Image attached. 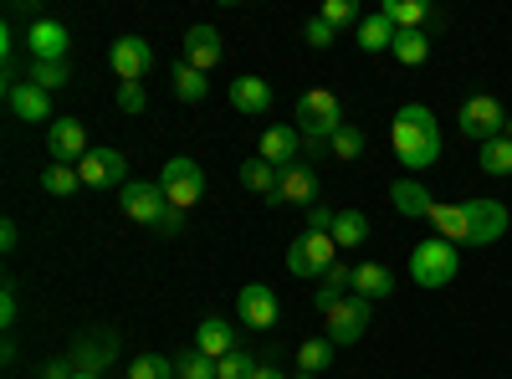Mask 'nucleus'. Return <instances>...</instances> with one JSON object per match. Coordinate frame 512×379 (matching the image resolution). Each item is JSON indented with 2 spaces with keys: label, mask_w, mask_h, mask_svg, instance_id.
<instances>
[{
  "label": "nucleus",
  "mask_w": 512,
  "mask_h": 379,
  "mask_svg": "<svg viewBox=\"0 0 512 379\" xmlns=\"http://www.w3.org/2000/svg\"><path fill=\"white\" fill-rule=\"evenodd\" d=\"M390 144L400 154V164H410V170H431V164L441 159V123L436 113L425 103H405L390 123Z\"/></svg>",
  "instance_id": "obj_1"
},
{
  "label": "nucleus",
  "mask_w": 512,
  "mask_h": 379,
  "mask_svg": "<svg viewBox=\"0 0 512 379\" xmlns=\"http://www.w3.org/2000/svg\"><path fill=\"white\" fill-rule=\"evenodd\" d=\"M338 129H344V108H338V98H333L328 88H313V93L297 98V134L308 139L313 154L328 149Z\"/></svg>",
  "instance_id": "obj_2"
},
{
  "label": "nucleus",
  "mask_w": 512,
  "mask_h": 379,
  "mask_svg": "<svg viewBox=\"0 0 512 379\" xmlns=\"http://www.w3.org/2000/svg\"><path fill=\"white\" fill-rule=\"evenodd\" d=\"M456 272H461V257H456V246L441 241V236L420 241V246L410 251V277H415V287H451Z\"/></svg>",
  "instance_id": "obj_3"
},
{
  "label": "nucleus",
  "mask_w": 512,
  "mask_h": 379,
  "mask_svg": "<svg viewBox=\"0 0 512 379\" xmlns=\"http://www.w3.org/2000/svg\"><path fill=\"white\" fill-rule=\"evenodd\" d=\"M159 190H164V200H169V210H195L200 205V195H205V170L190 159V154H175L159 170Z\"/></svg>",
  "instance_id": "obj_4"
},
{
  "label": "nucleus",
  "mask_w": 512,
  "mask_h": 379,
  "mask_svg": "<svg viewBox=\"0 0 512 379\" xmlns=\"http://www.w3.org/2000/svg\"><path fill=\"white\" fill-rule=\"evenodd\" d=\"M333 262H338V241L323 236V231H303V236L287 246V272L292 277H313L318 282Z\"/></svg>",
  "instance_id": "obj_5"
},
{
  "label": "nucleus",
  "mask_w": 512,
  "mask_h": 379,
  "mask_svg": "<svg viewBox=\"0 0 512 379\" xmlns=\"http://www.w3.org/2000/svg\"><path fill=\"white\" fill-rule=\"evenodd\" d=\"M507 236V205L502 200H461V241L487 246Z\"/></svg>",
  "instance_id": "obj_6"
},
{
  "label": "nucleus",
  "mask_w": 512,
  "mask_h": 379,
  "mask_svg": "<svg viewBox=\"0 0 512 379\" xmlns=\"http://www.w3.org/2000/svg\"><path fill=\"white\" fill-rule=\"evenodd\" d=\"M456 123H461V134H466V139H477V144H487V139H502V134H507V113H502V103H497V98H487V93L466 98V103H461V113H456Z\"/></svg>",
  "instance_id": "obj_7"
},
{
  "label": "nucleus",
  "mask_w": 512,
  "mask_h": 379,
  "mask_svg": "<svg viewBox=\"0 0 512 379\" xmlns=\"http://www.w3.org/2000/svg\"><path fill=\"white\" fill-rule=\"evenodd\" d=\"M118 205H123V216L139 221V226H164V216H169V200H164L159 180H128L118 190Z\"/></svg>",
  "instance_id": "obj_8"
},
{
  "label": "nucleus",
  "mask_w": 512,
  "mask_h": 379,
  "mask_svg": "<svg viewBox=\"0 0 512 379\" xmlns=\"http://www.w3.org/2000/svg\"><path fill=\"white\" fill-rule=\"evenodd\" d=\"M323 328H328L323 339H328L333 349H338V344H359L364 333H369V303L349 292V298L338 303V308H328V313H323Z\"/></svg>",
  "instance_id": "obj_9"
},
{
  "label": "nucleus",
  "mask_w": 512,
  "mask_h": 379,
  "mask_svg": "<svg viewBox=\"0 0 512 379\" xmlns=\"http://www.w3.org/2000/svg\"><path fill=\"white\" fill-rule=\"evenodd\" d=\"M108 62H113V77L118 82H144L154 72V47H149L144 36H118Z\"/></svg>",
  "instance_id": "obj_10"
},
{
  "label": "nucleus",
  "mask_w": 512,
  "mask_h": 379,
  "mask_svg": "<svg viewBox=\"0 0 512 379\" xmlns=\"http://www.w3.org/2000/svg\"><path fill=\"white\" fill-rule=\"evenodd\" d=\"M26 47H31V62H67L72 52V31L52 16H36L31 31H26Z\"/></svg>",
  "instance_id": "obj_11"
},
{
  "label": "nucleus",
  "mask_w": 512,
  "mask_h": 379,
  "mask_svg": "<svg viewBox=\"0 0 512 379\" xmlns=\"http://www.w3.org/2000/svg\"><path fill=\"white\" fill-rule=\"evenodd\" d=\"M77 175L93 190H113V185H128V159L118 149H88V159L77 164Z\"/></svg>",
  "instance_id": "obj_12"
},
{
  "label": "nucleus",
  "mask_w": 512,
  "mask_h": 379,
  "mask_svg": "<svg viewBox=\"0 0 512 379\" xmlns=\"http://www.w3.org/2000/svg\"><path fill=\"white\" fill-rule=\"evenodd\" d=\"M236 313H241V323H246V328H277V318H282V308H277V292H272L267 282H251V287H241Z\"/></svg>",
  "instance_id": "obj_13"
},
{
  "label": "nucleus",
  "mask_w": 512,
  "mask_h": 379,
  "mask_svg": "<svg viewBox=\"0 0 512 379\" xmlns=\"http://www.w3.org/2000/svg\"><path fill=\"white\" fill-rule=\"evenodd\" d=\"M47 149H52V159L57 164H82L88 159V123H77V118H57L52 123V134H47Z\"/></svg>",
  "instance_id": "obj_14"
},
{
  "label": "nucleus",
  "mask_w": 512,
  "mask_h": 379,
  "mask_svg": "<svg viewBox=\"0 0 512 379\" xmlns=\"http://www.w3.org/2000/svg\"><path fill=\"white\" fill-rule=\"evenodd\" d=\"M277 205H297V210H313L318 205V175H313V164H287L282 185H277Z\"/></svg>",
  "instance_id": "obj_15"
},
{
  "label": "nucleus",
  "mask_w": 512,
  "mask_h": 379,
  "mask_svg": "<svg viewBox=\"0 0 512 379\" xmlns=\"http://www.w3.org/2000/svg\"><path fill=\"white\" fill-rule=\"evenodd\" d=\"M6 103L21 123H47L52 118V93H41L36 82H6Z\"/></svg>",
  "instance_id": "obj_16"
},
{
  "label": "nucleus",
  "mask_w": 512,
  "mask_h": 379,
  "mask_svg": "<svg viewBox=\"0 0 512 379\" xmlns=\"http://www.w3.org/2000/svg\"><path fill=\"white\" fill-rule=\"evenodd\" d=\"M221 57H226V41H221L216 26H190V31H185V62H190L195 72H210Z\"/></svg>",
  "instance_id": "obj_17"
},
{
  "label": "nucleus",
  "mask_w": 512,
  "mask_h": 379,
  "mask_svg": "<svg viewBox=\"0 0 512 379\" xmlns=\"http://www.w3.org/2000/svg\"><path fill=\"white\" fill-rule=\"evenodd\" d=\"M231 108L236 113H251V118H267L272 113V82L267 77H236L231 82Z\"/></svg>",
  "instance_id": "obj_18"
},
{
  "label": "nucleus",
  "mask_w": 512,
  "mask_h": 379,
  "mask_svg": "<svg viewBox=\"0 0 512 379\" xmlns=\"http://www.w3.org/2000/svg\"><path fill=\"white\" fill-rule=\"evenodd\" d=\"M349 292L364 298V303H379V298H390V292H395V272L379 267V262H359L354 277H349Z\"/></svg>",
  "instance_id": "obj_19"
},
{
  "label": "nucleus",
  "mask_w": 512,
  "mask_h": 379,
  "mask_svg": "<svg viewBox=\"0 0 512 379\" xmlns=\"http://www.w3.org/2000/svg\"><path fill=\"white\" fill-rule=\"evenodd\" d=\"M297 144H303V134H297L292 123H272V129L262 134V159L272 164V170L277 164L287 170V164H297Z\"/></svg>",
  "instance_id": "obj_20"
},
{
  "label": "nucleus",
  "mask_w": 512,
  "mask_h": 379,
  "mask_svg": "<svg viewBox=\"0 0 512 379\" xmlns=\"http://www.w3.org/2000/svg\"><path fill=\"white\" fill-rule=\"evenodd\" d=\"M195 349H200L205 359H226V354H236V333H231V323H226V318H205V323L195 328Z\"/></svg>",
  "instance_id": "obj_21"
},
{
  "label": "nucleus",
  "mask_w": 512,
  "mask_h": 379,
  "mask_svg": "<svg viewBox=\"0 0 512 379\" xmlns=\"http://www.w3.org/2000/svg\"><path fill=\"white\" fill-rule=\"evenodd\" d=\"M349 277H354V267H349V262H333V267L318 277V287H313L318 313H328V308H338V303L349 298Z\"/></svg>",
  "instance_id": "obj_22"
},
{
  "label": "nucleus",
  "mask_w": 512,
  "mask_h": 379,
  "mask_svg": "<svg viewBox=\"0 0 512 379\" xmlns=\"http://www.w3.org/2000/svg\"><path fill=\"white\" fill-rule=\"evenodd\" d=\"M241 185L251 190V195H262L267 205H277V185H282V170H272V164L256 154V159H246L241 164Z\"/></svg>",
  "instance_id": "obj_23"
},
{
  "label": "nucleus",
  "mask_w": 512,
  "mask_h": 379,
  "mask_svg": "<svg viewBox=\"0 0 512 379\" xmlns=\"http://www.w3.org/2000/svg\"><path fill=\"white\" fill-rule=\"evenodd\" d=\"M390 200H395L400 216H410V221H431V205H436L431 195H425V185H415V180H395Z\"/></svg>",
  "instance_id": "obj_24"
},
{
  "label": "nucleus",
  "mask_w": 512,
  "mask_h": 379,
  "mask_svg": "<svg viewBox=\"0 0 512 379\" xmlns=\"http://www.w3.org/2000/svg\"><path fill=\"white\" fill-rule=\"evenodd\" d=\"M113 354H118V333H98L93 344H77V349H72V369H77V374H98Z\"/></svg>",
  "instance_id": "obj_25"
},
{
  "label": "nucleus",
  "mask_w": 512,
  "mask_h": 379,
  "mask_svg": "<svg viewBox=\"0 0 512 379\" xmlns=\"http://www.w3.org/2000/svg\"><path fill=\"white\" fill-rule=\"evenodd\" d=\"M379 16L390 21L395 31H420V26H425V16H431V6H425V0H384Z\"/></svg>",
  "instance_id": "obj_26"
},
{
  "label": "nucleus",
  "mask_w": 512,
  "mask_h": 379,
  "mask_svg": "<svg viewBox=\"0 0 512 379\" xmlns=\"http://www.w3.org/2000/svg\"><path fill=\"white\" fill-rule=\"evenodd\" d=\"M390 57H395L400 67H420L425 57H431V41H425V31H395Z\"/></svg>",
  "instance_id": "obj_27"
},
{
  "label": "nucleus",
  "mask_w": 512,
  "mask_h": 379,
  "mask_svg": "<svg viewBox=\"0 0 512 379\" xmlns=\"http://www.w3.org/2000/svg\"><path fill=\"white\" fill-rule=\"evenodd\" d=\"M359 47H364V52H390V47H395V26L384 21L379 11L364 16V21H359Z\"/></svg>",
  "instance_id": "obj_28"
},
{
  "label": "nucleus",
  "mask_w": 512,
  "mask_h": 379,
  "mask_svg": "<svg viewBox=\"0 0 512 379\" xmlns=\"http://www.w3.org/2000/svg\"><path fill=\"white\" fill-rule=\"evenodd\" d=\"M333 364V344L328 339H303L297 344V374H323Z\"/></svg>",
  "instance_id": "obj_29"
},
{
  "label": "nucleus",
  "mask_w": 512,
  "mask_h": 379,
  "mask_svg": "<svg viewBox=\"0 0 512 379\" xmlns=\"http://www.w3.org/2000/svg\"><path fill=\"white\" fill-rule=\"evenodd\" d=\"M369 236V221L359 216V210H338V221H333V241H338V251L344 246H359Z\"/></svg>",
  "instance_id": "obj_30"
},
{
  "label": "nucleus",
  "mask_w": 512,
  "mask_h": 379,
  "mask_svg": "<svg viewBox=\"0 0 512 379\" xmlns=\"http://www.w3.org/2000/svg\"><path fill=\"white\" fill-rule=\"evenodd\" d=\"M205 93H210L205 72H195L190 62H180V67H175V98H180V103H200Z\"/></svg>",
  "instance_id": "obj_31"
},
{
  "label": "nucleus",
  "mask_w": 512,
  "mask_h": 379,
  "mask_svg": "<svg viewBox=\"0 0 512 379\" xmlns=\"http://www.w3.org/2000/svg\"><path fill=\"white\" fill-rule=\"evenodd\" d=\"M77 185H82L77 164H47V170H41V190L47 195H72Z\"/></svg>",
  "instance_id": "obj_32"
},
{
  "label": "nucleus",
  "mask_w": 512,
  "mask_h": 379,
  "mask_svg": "<svg viewBox=\"0 0 512 379\" xmlns=\"http://www.w3.org/2000/svg\"><path fill=\"white\" fill-rule=\"evenodd\" d=\"M26 82H36L41 93H57V88H67V82H72V72H67V62H31V77Z\"/></svg>",
  "instance_id": "obj_33"
},
{
  "label": "nucleus",
  "mask_w": 512,
  "mask_h": 379,
  "mask_svg": "<svg viewBox=\"0 0 512 379\" xmlns=\"http://www.w3.org/2000/svg\"><path fill=\"white\" fill-rule=\"evenodd\" d=\"M482 170H487V175H512V139H507V134L482 144Z\"/></svg>",
  "instance_id": "obj_34"
},
{
  "label": "nucleus",
  "mask_w": 512,
  "mask_h": 379,
  "mask_svg": "<svg viewBox=\"0 0 512 379\" xmlns=\"http://www.w3.org/2000/svg\"><path fill=\"white\" fill-rule=\"evenodd\" d=\"M128 379H180V369L164 354H139L134 364H128Z\"/></svg>",
  "instance_id": "obj_35"
},
{
  "label": "nucleus",
  "mask_w": 512,
  "mask_h": 379,
  "mask_svg": "<svg viewBox=\"0 0 512 379\" xmlns=\"http://www.w3.org/2000/svg\"><path fill=\"white\" fill-rule=\"evenodd\" d=\"M364 144H369V139H364L359 123H344V129L333 134V144H328V149H333V159H344V164H349V159H359V154H364Z\"/></svg>",
  "instance_id": "obj_36"
},
{
  "label": "nucleus",
  "mask_w": 512,
  "mask_h": 379,
  "mask_svg": "<svg viewBox=\"0 0 512 379\" xmlns=\"http://www.w3.org/2000/svg\"><path fill=\"white\" fill-rule=\"evenodd\" d=\"M175 369H180V379H216V359H205L200 349L180 354V359H175Z\"/></svg>",
  "instance_id": "obj_37"
},
{
  "label": "nucleus",
  "mask_w": 512,
  "mask_h": 379,
  "mask_svg": "<svg viewBox=\"0 0 512 379\" xmlns=\"http://www.w3.org/2000/svg\"><path fill=\"white\" fill-rule=\"evenodd\" d=\"M251 369H256V359H251L246 349H236V354L216 359V379H251Z\"/></svg>",
  "instance_id": "obj_38"
},
{
  "label": "nucleus",
  "mask_w": 512,
  "mask_h": 379,
  "mask_svg": "<svg viewBox=\"0 0 512 379\" xmlns=\"http://www.w3.org/2000/svg\"><path fill=\"white\" fill-rule=\"evenodd\" d=\"M318 16H323L333 31H338V26H349V21H359V11L349 6V0H323V11H318Z\"/></svg>",
  "instance_id": "obj_39"
},
{
  "label": "nucleus",
  "mask_w": 512,
  "mask_h": 379,
  "mask_svg": "<svg viewBox=\"0 0 512 379\" xmlns=\"http://www.w3.org/2000/svg\"><path fill=\"white\" fill-rule=\"evenodd\" d=\"M118 108H123V113H144V108H149V98H144L139 82H118Z\"/></svg>",
  "instance_id": "obj_40"
},
{
  "label": "nucleus",
  "mask_w": 512,
  "mask_h": 379,
  "mask_svg": "<svg viewBox=\"0 0 512 379\" xmlns=\"http://www.w3.org/2000/svg\"><path fill=\"white\" fill-rule=\"evenodd\" d=\"M303 36L313 41V47H318V52H323V47H333V41H338V31H333V26H328L323 16H313V21L303 26Z\"/></svg>",
  "instance_id": "obj_41"
},
{
  "label": "nucleus",
  "mask_w": 512,
  "mask_h": 379,
  "mask_svg": "<svg viewBox=\"0 0 512 379\" xmlns=\"http://www.w3.org/2000/svg\"><path fill=\"white\" fill-rule=\"evenodd\" d=\"M333 221H338V210H328V205H313V210H308V231L333 236Z\"/></svg>",
  "instance_id": "obj_42"
},
{
  "label": "nucleus",
  "mask_w": 512,
  "mask_h": 379,
  "mask_svg": "<svg viewBox=\"0 0 512 379\" xmlns=\"http://www.w3.org/2000/svg\"><path fill=\"white\" fill-rule=\"evenodd\" d=\"M0 323H16V282H6V287H0Z\"/></svg>",
  "instance_id": "obj_43"
},
{
  "label": "nucleus",
  "mask_w": 512,
  "mask_h": 379,
  "mask_svg": "<svg viewBox=\"0 0 512 379\" xmlns=\"http://www.w3.org/2000/svg\"><path fill=\"white\" fill-rule=\"evenodd\" d=\"M36 379H72V359H52V364H41Z\"/></svg>",
  "instance_id": "obj_44"
},
{
  "label": "nucleus",
  "mask_w": 512,
  "mask_h": 379,
  "mask_svg": "<svg viewBox=\"0 0 512 379\" xmlns=\"http://www.w3.org/2000/svg\"><path fill=\"white\" fill-rule=\"evenodd\" d=\"M251 379H287V374H282L277 364H256V369H251Z\"/></svg>",
  "instance_id": "obj_45"
},
{
  "label": "nucleus",
  "mask_w": 512,
  "mask_h": 379,
  "mask_svg": "<svg viewBox=\"0 0 512 379\" xmlns=\"http://www.w3.org/2000/svg\"><path fill=\"white\" fill-rule=\"evenodd\" d=\"M0 246H6V251L16 246V221H0Z\"/></svg>",
  "instance_id": "obj_46"
},
{
  "label": "nucleus",
  "mask_w": 512,
  "mask_h": 379,
  "mask_svg": "<svg viewBox=\"0 0 512 379\" xmlns=\"http://www.w3.org/2000/svg\"><path fill=\"white\" fill-rule=\"evenodd\" d=\"M72 379H103V374H72Z\"/></svg>",
  "instance_id": "obj_47"
},
{
  "label": "nucleus",
  "mask_w": 512,
  "mask_h": 379,
  "mask_svg": "<svg viewBox=\"0 0 512 379\" xmlns=\"http://www.w3.org/2000/svg\"><path fill=\"white\" fill-rule=\"evenodd\" d=\"M292 379H318V374H292Z\"/></svg>",
  "instance_id": "obj_48"
},
{
  "label": "nucleus",
  "mask_w": 512,
  "mask_h": 379,
  "mask_svg": "<svg viewBox=\"0 0 512 379\" xmlns=\"http://www.w3.org/2000/svg\"><path fill=\"white\" fill-rule=\"evenodd\" d=\"M507 139H512V113H507Z\"/></svg>",
  "instance_id": "obj_49"
}]
</instances>
